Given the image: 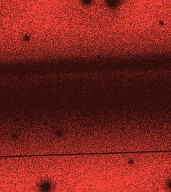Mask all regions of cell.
I'll return each mask as SVG.
<instances>
[{
	"label": "cell",
	"instance_id": "cell-1",
	"mask_svg": "<svg viewBox=\"0 0 171 192\" xmlns=\"http://www.w3.org/2000/svg\"><path fill=\"white\" fill-rule=\"evenodd\" d=\"M167 188H168L169 189L171 190V179H170L169 180H168V181L167 182Z\"/></svg>",
	"mask_w": 171,
	"mask_h": 192
}]
</instances>
